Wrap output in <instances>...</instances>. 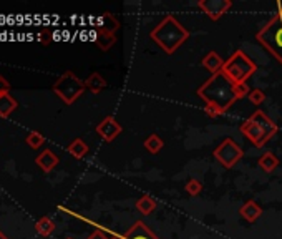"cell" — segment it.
I'll use <instances>...</instances> for the list:
<instances>
[{"label": "cell", "mask_w": 282, "mask_h": 239, "mask_svg": "<svg viewBox=\"0 0 282 239\" xmlns=\"http://www.w3.org/2000/svg\"><path fill=\"white\" fill-rule=\"evenodd\" d=\"M204 113H206L209 118H217V116H223L224 115L219 108L213 107V105H206V107H204Z\"/></svg>", "instance_id": "cell-26"}, {"label": "cell", "mask_w": 282, "mask_h": 239, "mask_svg": "<svg viewBox=\"0 0 282 239\" xmlns=\"http://www.w3.org/2000/svg\"><path fill=\"white\" fill-rule=\"evenodd\" d=\"M197 7L206 13L211 20H219L232 7V0H199Z\"/></svg>", "instance_id": "cell-8"}, {"label": "cell", "mask_w": 282, "mask_h": 239, "mask_svg": "<svg viewBox=\"0 0 282 239\" xmlns=\"http://www.w3.org/2000/svg\"><path fill=\"white\" fill-rule=\"evenodd\" d=\"M213 156L219 161L224 168L229 170V168H234L239 161L243 160L244 150L241 148V145H239L234 138H226L214 148Z\"/></svg>", "instance_id": "cell-7"}, {"label": "cell", "mask_w": 282, "mask_h": 239, "mask_svg": "<svg viewBox=\"0 0 282 239\" xmlns=\"http://www.w3.org/2000/svg\"><path fill=\"white\" fill-rule=\"evenodd\" d=\"M122 239H159L143 221H135Z\"/></svg>", "instance_id": "cell-10"}, {"label": "cell", "mask_w": 282, "mask_h": 239, "mask_svg": "<svg viewBox=\"0 0 282 239\" xmlns=\"http://www.w3.org/2000/svg\"><path fill=\"white\" fill-rule=\"evenodd\" d=\"M119 29V22L118 18L113 15L111 12H103L102 17H100V22H98V29L100 32H105V33H113L115 35L116 30Z\"/></svg>", "instance_id": "cell-14"}, {"label": "cell", "mask_w": 282, "mask_h": 239, "mask_svg": "<svg viewBox=\"0 0 282 239\" xmlns=\"http://www.w3.org/2000/svg\"><path fill=\"white\" fill-rule=\"evenodd\" d=\"M257 65L243 50H236L224 62L221 72L234 83V85H248V80L256 73Z\"/></svg>", "instance_id": "cell-5"}, {"label": "cell", "mask_w": 282, "mask_h": 239, "mask_svg": "<svg viewBox=\"0 0 282 239\" xmlns=\"http://www.w3.org/2000/svg\"><path fill=\"white\" fill-rule=\"evenodd\" d=\"M277 13L256 33V40L282 65V4H277Z\"/></svg>", "instance_id": "cell-4"}, {"label": "cell", "mask_w": 282, "mask_h": 239, "mask_svg": "<svg viewBox=\"0 0 282 239\" xmlns=\"http://www.w3.org/2000/svg\"><path fill=\"white\" fill-rule=\"evenodd\" d=\"M40 42H42V44H44V45H48V44H50V32H48V30H44V32H42L40 33Z\"/></svg>", "instance_id": "cell-29"}, {"label": "cell", "mask_w": 282, "mask_h": 239, "mask_svg": "<svg viewBox=\"0 0 282 239\" xmlns=\"http://www.w3.org/2000/svg\"><path fill=\"white\" fill-rule=\"evenodd\" d=\"M58 161H60V158L56 156L52 150H45V151H42L38 154L37 160H35V163L38 165V168H42V171L50 173L53 168L58 165Z\"/></svg>", "instance_id": "cell-13"}, {"label": "cell", "mask_w": 282, "mask_h": 239, "mask_svg": "<svg viewBox=\"0 0 282 239\" xmlns=\"http://www.w3.org/2000/svg\"><path fill=\"white\" fill-rule=\"evenodd\" d=\"M122 131H123V126L116 122L115 116L103 118L102 122L96 125V133L105 140V142H108V143H111L113 140H115Z\"/></svg>", "instance_id": "cell-9"}, {"label": "cell", "mask_w": 282, "mask_h": 239, "mask_svg": "<svg viewBox=\"0 0 282 239\" xmlns=\"http://www.w3.org/2000/svg\"><path fill=\"white\" fill-rule=\"evenodd\" d=\"M95 44H96L98 47H100L103 52H108L110 48L116 44V35H113V33H105V32L96 30Z\"/></svg>", "instance_id": "cell-18"}, {"label": "cell", "mask_w": 282, "mask_h": 239, "mask_svg": "<svg viewBox=\"0 0 282 239\" xmlns=\"http://www.w3.org/2000/svg\"><path fill=\"white\" fill-rule=\"evenodd\" d=\"M277 166H279V160H277V156L274 153L267 151L264 154H260V158H259V168L263 171L272 173Z\"/></svg>", "instance_id": "cell-17"}, {"label": "cell", "mask_w": 282, "mask_h": 239, "mask_svg": "<svg viewBox=\"0 0 282 239\" xmlns=\"http://www.w3.org/2000/svg\"><path fill=\"white\" fill-rule=\"evenodd\" d=\"M201 63L211 75L219 73L224 67V60L221 58V55L217 52H208L206 55H204V58L201 60Z\"/></svg>", "instance_id": "cell-12"}, {"label": "cell", "mask_w": 282, "mask_h": 239, "mask_svg": "<svg viewBox=\"0 0 282 239\" xmlns=\"http://www.w3.org/2000/svg\"><path fill=\"white\" fill-rule=\"evenodd\" d=\"M9 90H10V83L4 78L2 73H0V95H2V93H9Z\"/></svg>", "instance_id": "cell-27"}, {"label": "cell", "mask_w": 282, "mask_h": 239, "mask_svg": "<svg viewBox=\"0 0 282 239\" xmlns=\"http://www.w3.org/2000/svg\"><path fill=\"white\" fill-rule=\"evenodd\" d=\"M68 153L72 154L73 158L82 160V158L87 156V153H88V145L85 143L82 138H76V140H73V142L68 145Z\"/></svg>", "instance_id": "cell-20"}, {"label": "cell", "mask_w": 282, "mask_h": 239, "mask_svg": "<svg viewBox=\"0 0 282 239\" xmlns=\"http://www.w3.org/2000/svg\"><path fill=\"white\" fill-rule=\"evenodd\" d=\"M249 91L251 88L248 85H234L223 72H219L211 75V78L204 82L196 93L206 105H213L226 113L237 100L248 96Z\"/></svg>", "instance_id": "cell-1"}, {"label": "cell", "mask_w": 282, "mask_h": 239, "mask_svg": "<svg viewBox=\"0 0 282 239\" xmlns=\"http://www.w3.org/2000/svg\"><path fill=\"white\" fill-rule=\"evenodd\" d=\"M239 214H241L243 220H246L248 223H256L260 217V214H263V208H260L256 201L249 200L239 208Z\"/></svg>", "instance_id": "cell-11"}, {"label": "cell", "mask_w": 282, "mask_h": 239, "mask_svg": "<svg viewBox=\"0 0 282 239\" xmlns=\"http://www.w3.org/2000/svg\"><path fill=\"white\" fill-rule=\"evenodd\" d=\"M35 231H37L40 236L47 237L55 231V223L50 220V217H40L37 224H35Z\"/></svg>", "instance_id": "cell-22"}, {"label": "cell", "mask_w": 282, "mask_h": 239, "mask_svg": "<svg viewBox=\"0 0 282 239\" xmlns=\"http://www.w3.org/2000/svg\"><path fill=\"white\" fill-rule=\"evenodd\" d=\"M27 145L30 146L32 150H37V148H40L42 145L45 143V136L42 135V133H38V131H32L30 135L27 136Z\"/></svg>", "instance_id": "cell-23"}, {"label": "cell", "mask_w": 282, "mask_h": 239, "mask_svg": "<svg viewBox=\"0 0 282 239\" xmlns=\"http://www.w3.org/2000/svg\"><path fill=\"white\" fill-rule=\"evenodd\" d=\"M87 239H111V237L105 234L103 231H95V233H91Z\"/></svg>", "instance_id": "cell-28"}, {"label": "cell", "mask_w": 282, "mask_h": 239, "mask_svg": "<svg viewBox=\"0 0 282 239\" xmlns=\"http://www.w3.org/2000/svg\"><path fill=\"white\" fill-rule=\"evenodd\" d=\"M85 82H82L73 72H65L58 80L53 83V93L60 98L63 103L73 105L85 93Z\"/></svg>", "instance_id": "cell-6"}, {"label": "cell", "mask_w": 282, "mask_h": 239, "mask_svg": "<svg viewBox=\"0 0 282 239\" xmlns=\"http://www.w3.org/2000/svg\"><path fill=\"white\" fill-rule=\"evenodd\" d=\"M143 146H145V150H146L148 153L158 154L161 150L165 148V142L156 135V133H153V135H150V136H148V138L145 140Z\"/></svg>", "instance_id": "cell-21"}, {"label": "cell", "mask_w": 282, "mask_h": 239, "mask_svg": "<svg viewBox=\"0 0 282 239\" xmlns=\"http://www.w3.org/2000/svg\"><path fill=\"white\" fill-rule=\"evenodd\" d=\"M239 130L256 148H264L267 142L277 135L279 126L263 110H257L248 120H244V123L239 126Z\"/></svg>", "instance_id": "cell-3"}, {"label": "cell", "mask_w": 282, "mask_h": 239, "mask_svg": "<svg viewBox=\"0 0 282 239\" xmlns=\"http://www.w3.org/2000/svg\"><path fill=\"white\" fill-rule=\"evenodd\" d=\"M248 98H249V102L254 103V105H263L266 102V93L260 88H252L249 91Z\"/></svg>", "instance_id": "cell-25"}, {"label": "cell", "mask_w": 282, "mask_h": 239, "mask_svg": "<svg viewBox=\"0 0 282 239\" xmlns=\"http://www.w3.org/2000/svg\"><path fill=\"white\" fill-rule=\"evenodd\" d=\"M185 191L189 194V196H197V194H201L203 191V183L199 180H196V178H191L188 183H186V186H185Z\"/></svg>", "instance_id": "cell-24"}, {"label": "cell", "mask_w": 282, "mask_h": 239, "mask_svg": "<svg viewBox=\"0 0 282 239\" xmlns=\"http://www.w3.org/2000/svg\"><path fill=\"white\" fill-rule=\"evenodd\" d=\"M0 239H9V237H7V236L2 233V231H0Z\"/></svg>", "instance_id": "cell-30"}, {"label": "cell", "mask_w": 282, "mask_h": 239, "mask_svg": "<svg viewBox=\"0 0 282 239\" xmlns=\"http://www.w3.org/2000/svg\"><path fill=\"white\" fill-rule=\"evenodd\" d=\"M135 206H136V209L139 211L141 214H151L153 211L158 208V203H156V200H153L150 194H143L136 201Z\"/></svg>", "instance_id": "cell-19"}, {"label": "cell", "mask_w": 282, "mask_h": 239, "mask_svg": "<svg viewBox=\"0 0 282 239\" xmlns=\"http://www.w3.org/2000/svg\"><path fill=\"white\" fill-rule=\"evenodd\" d=\"M151 40L168 55H173L189 38V32L174 15H166L150 33Z\"/></svg>", "instance_id": "cell-2"}, {"label": "cell", "mask_w": 282, "mask_h": 239, "mask_svg": "<svg viewBox=\"0 0 282 239\" xmlns=\"http://www.w3.org/2000/svg\"><path fill=\"white\" fill-rule=\"evenodd\" d=\"M17 108V102L10 93H2L0 95V116L2 118H9L12 111H15Z\"/></svg>", "instance_id": "cell-16"}, {"label": "cell", "mask_w": 282, "mask_h": 239, "mask_svg": "<svg viewBox=\"0 0 282 239\" xmlns=\"http://www.w3.org/2000/svg\"><path fill=\"white\" fill-rule=\"evenodd\" d=\"M107 80L103 78V76L100 73H91L87 80H85V87H87V90H90L91 93H100L102 90L107 88Z\"/></svg>", "instance_id": "cell-15"}]
</instances>
